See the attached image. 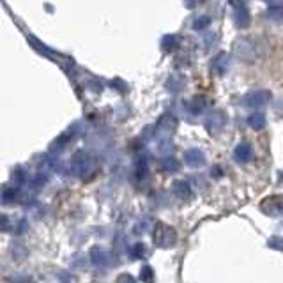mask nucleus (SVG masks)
Instances as JSON below:
<instances>
[{
    "instance_id": "1",
    "label": "nucleus",
    "mask_w": 283,
    "mask_h": 283,
    "mask_svg": "<svg viewBox=\"0 0 283 283\" xmlns=\"http://www.w3.org/2000/svg\"><path fill=\"white\" fill-rule=\"evenodd\" d=\"M230 7L234 11V23H236L239 29H246L251 21L249 16V9L246 5L244 0H230Z\"/></svg>"
},
{
    "instance_id": "2",
    "label": "nucleus",
    "mask_w": 283,
    "mask_h": 283,
    "mask_svg": "<svg viewBox=\"0 0 283 283\" xmlns=\"http://www.w3.org/2000/svg\"><path fill=\"white\" fill-rule=\"evenodd\" d=\"M269 99H271V94L267 92V90H255V92H249L248 96L244 97V103L248 106L257 108V106H264Z\"/></svg>"
},
{
    "instance_id": "3",
    "label": "nucleus",
    "mask_w": 283,
    "mask_h": 283,
    "mask_svg": "<svg viewBox=\"0 0 283 283\" xmlns=\"http://www.w3.org/2000/svg\"><path fill=\"white\" fill-rule=\"evenodd\" d=\"M236 50L244 60L255 59V44L251 41H246V39H243V41H237Z\"/></svg>"
},
{
    "instance_id": "4",
    "label": "nucleus",
    "mask_w": 283,
    "mask_h": 283,
    "mask_svg": "<svg viewBox=\"0 0 283 283\" xmlns=\"http://www.w3.org/2000/svg\"><path fill=\"white\" fill-rule=\"evenodd\" d=\"M230 68V55L228 53H220L216 55L214 60H212V69H214L218 75H225Z\"/></svg>"
},
{
    "instance_id": "5",
    "label": "nucleus",
    "mask_w": 283,
    "mask_h": 283,
    "mask_svg": "<svg viewBox=\"0 0 283 283\" xmlns=\"http://www.w3.org/2000/svg\"><path fill=\"white\" fill-rule=\"evenodd\" d=\"M211 16H207V14H199V18H195L193 23H191V29L193 30H205L211 27Z\"/></svg>"
},
{
    "instance_id": "6",
    "label": "nucleus",
    "mask_w": 283,
    "mask_h": 283,
    "mask_svg": "<svg viewBox=\"0 0 283 283\" xmlns=\"http://www.w3.org/2000/svg\"><path fill=\"white\" fill-rule=\"evenodd\" d=\"M179 46V38L175 34H166L165 38L161 39V48L165 51H172Z\"/></svg>"
},
{
    "instance_id": "7",
    "label": "nucleus",
    "mask_w": 283,
    "mask_h": 283,
    "mask_svg": "<svg viewBox=\"0 0 283 283\" xmlns=\"http://www.w3.org/2000/svg\"><path fill=\"white\" fill-rule=\"evenodd\" d=\"M248 124L255 129H262L266 126V117L262 114H251L248 117Z\"/></svg>"
},
{
    "instance_id": "8",
    "label": "nucleus",
    "mask_w": 283,
    "mask_h": 283,
    "mask_svg": "<svg viewBox=\"0 0 283 283\" xmlns=\"http://www.w3.org/2000/svg\"><path fill=\"white\" fill-rule=\"evenodd\" d=\"M269 20H275V21H280L282 20V7L280 4H273L269 9H267V14H266Z\"/></svg>"
},
{
    "instance_id": "9",
    "label": "nucleus",
    "mask_w": 283,
    "mask_h": 283,
    "mask_svg": "<svg viewBox=\"0 0 283 283\" xmlns=\"http://www.w3.org/2000/svg\"><path fill=\"white\" fill-rule=\"evenodd\" d=\"M236 156L243 158L241 161H248V158L251 156V147H249V145H246V144L239 145V147H237V151H236Z\"/></svg>"
},
{
    "instance_id": "10",
    "label": "nucleus",
    "mask_w": 283,
    "mask_h": 283,
    "mask_svg": "<svg viewBox=\"0 0 283 283\" xmlns=\"http://www.w3.org/2000/svg\"><path fill=\"white\" fill-rule=\"evenodd\" d=\"M181 83H182V80L179 78V76H172V78L168 80V90L177 92V90H181Z\"/></svg>"
},
{
    "instance_id": "11",
    "label": "nucleus",
    "mask_w": 283,
    "mask_h": 283,
    "mask_svg": "<svg viewBox=\"0 0 283 283\" xmlns=\"http://www.w3.org/2000/svg\"><path fill=\"white\" fill-rule=\"evenodd\" d=\"M182 2H184V5H186L188 9H195L197 5H199L200 0H182Z\"/></svg>"
},
{
    "instance_id": "12",
    "label": "nucleus",
    "mask_w": 283,
    "mask_h": 283,
    "mask_svg": "<svg viewBox=\"0 0 283 283\" xmlns=\"http://www.w3.org/2000/svg\"><path fill=\"white\" fill-rule=\"evenodd\" d=\"M266 2H271V4H275V2H276V0H266Z\"/></svg>"
}]
</instances>
